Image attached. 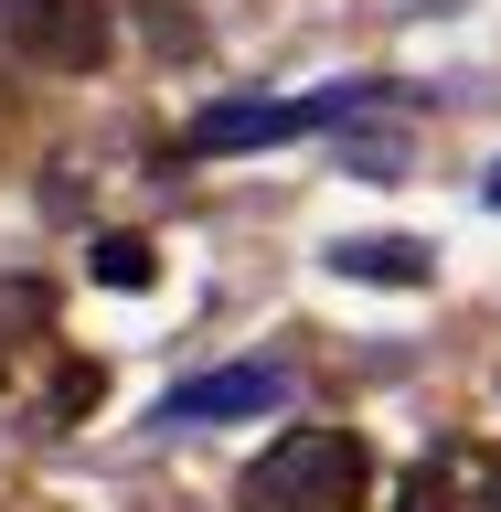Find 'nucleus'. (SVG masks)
I'll use <instances>...</instances> for the list:
<instances>
[{
  "mask_svg": "<svg viewBox=\"0 0 501 512\" xmlns=\"http://www.w3.org/2000/svg\"><path fill=\"white\" fill-rule=\"evenodd\" d=\"M246 512H363L374 491V448L352 427H288L267 459H246Z\"/></svg>",
  "mask_w": 501,
  "mask_h": 512,
  "instance_id": "f257e3e1",
  "label": "nucleus"
},
{
  "mask_svg": "<svg viewBox=\"0 0 501 512\" xmlns=\"http://www.w3.org/2000/svg\"><path fill=\"white\" fill-rule=\"evenodd\" d=\"M363 107H395V86H310V96H224L192 118V150H278V139H310V128H352Z\"/></svg>",
  "mask_w": 501,
  "mask_h": 512,
  "instance_id": "f03ea898",
  "label": "nucleus"
},
{
  "mask_svg": "<svg viewBox=\"0 0 501 512\" xmlns=\"http://www.w3.org/2000/svg\"><path fill=\"white\" fill-rule=\"evenodd\" d=\"M0 43L54 64V75H96L118 54V11L107 0H0Z\"/></svg>",
  "mask_w": 501,
  "mask_h": 512,
  "instance_id": "7ed1b4c3",
  "label": "nucleus"
},
{
  "mask_svg": "<svg viewBox=\"0 0 501 512\" xmlns=\"http://www.w3.org/2000/svg\"><path fill=\"white\" fill-rule=\"evenodd\" d=\"M395 512H501V448L491 438H438L395 480Z\"/></svg>",
  "mask_w": 501,
  "mask_h": 512,
  "instance_id": "20e7f679",
  "label": "nucleus"
},
{
  "mask_svg": "<svg viewBox=\"0 0 501 512\" xmlns=\"http://www.w3.org/2000/svg\"><path fill=\"white\" fill-rule=\"evenodd\" d=\"M267 406H288V363H224V374L171 384L150 427L171 438V427H224V416H267Z\"/></svg>",
  "mask_w": 501,
  "mask_h": 512,
  "instance_id": "39448f33",
  "label": "nucleus"
},
{
  "mask_svg": "<svg viewBox=\"0 0 501 512\" xmlns=\"http://www.w3.org/2000/svg\"><path fill=\"white\" fill-rule=\"evenodd\" d=\"M331 267L363 278V288H427V278H438V246H416V235H342Z\"/></svg>",
  "mask_w": 501,
  "mask_h": 512,
  "instance_id": "423d86ee",
  "label": "nucleus"
},
{
  "mask_svg": "<svg viewBox=\"0 0 501 512\" xmlns=\"http://www.w3.org/2000/svg\"><path fill=\"white\" fill-rule=\"evenodd\" d=\"M96 395H107V363H86V352H64V363H54V384L32 395V427L54 438V427H75V416L96 406Z\"/></svg>",
  "mask_w": 501,
  "mask_h": 512,
  "instance_id": "0eeeda50",
  "label": "nucleus"
},
{
  "mask_svg": "<svg viewBox=\"0 0 501 512\" xmlns=\"http://www.w3.org/2000/svg\"><path fill=\"white\" fill-rule=\"evenodd\" d=\"M86 267H96V288H150L160 278V246H150V235H96Z\"/></svg>",
  "mask_w": 501,
  "mask_h": 512,
  "instance_id": "6e6552de",
  "label": "nucleus"
},
{
  "mask_svg": "<svg viewBox=\"0 0 501 512\" xmlns=\"http://www.w3.org/2000/svg\"><path fill=\"white\" fill-rule=\"evenodd\" d=\"M491 203H501V160H491Z\"/></svg>",
  "mask_w": 501,
  "mask_h": 512,
  "instance_id": "1a4fd4ad",
  "label": "nucleus"
}]
</instances>
